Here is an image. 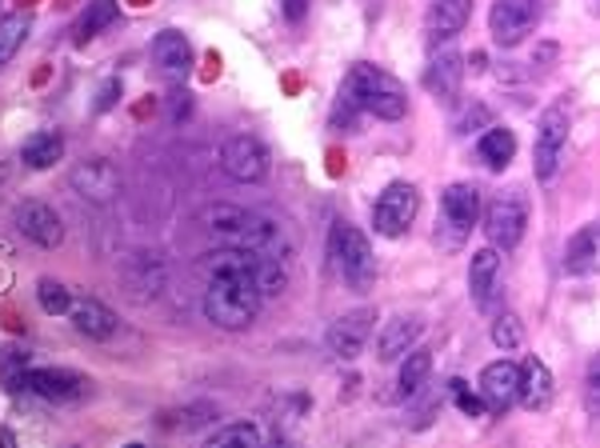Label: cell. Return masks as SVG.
Listing matches in <instances>:
<instances>
[{
	"mask_svg": "<svg viewBox=\"0 0 600 448\" xmlns=\"http://www.w3.org/2000/svg\"><path fill=\"white\" fill-rule=\"evenodd\" d=\"M212 233H221L229 240V249H245L257 257H272V261H289L293 257V237L281 221H272L265 212L236 209V204H212L205 212Z\"/></svg>",
	"mask_w": 600,
	"mask_h": 448,
	"instance_id": "cell-1",
	"label": "cell"
},
{
	"mask_svg": "<svg viewBox=\"0 0 600 448\" xmlns=\"http://www.w3.org/2000/svg\"><path fill=\"white\" fill-rule=\"evenodd\" d=\"M341 92L356 100L360 112H372L380 121H401L408 112V92L405 85L396 80L392 73L377 69V64H353L348 76H344Z\"/></svg>",
	"mask_w": 600,
	"mask_h": 448,
	"instance_id": "cell-2",
	"label": "cell"
},
{
	"mask_svg": "<svg viewBox=\"0 0 600 448\" xmlns=\"http://www.w3.org/2000/svg\"><path fill=\"white\" fill-rule=\"evenodd\" d=\"M200 309L217 328L224 333H241L248 324L257 321L260 312V293L245 281H229V276H209V288H205V300Z\"/></svg>",
	"mask_w": 600,
	"mask_h": 448,
	"instance_id": "cell-3",
	"label": "cell"
},
{
	"mask_svg": "<svg viewBox=\"0 0 600 448\" xmlns=\"http://www.w3.org/2000/svg\"><path fill=\"white\" fill-rule=\"evenodd\" d=\"M329 252L332 261H336V269H341L344 285L353 288V293H368L372 288V281H377V257H372V245H368V237L360 228L341 221L332 224Z\"/></svg>",
	"mask_w": 600,
	"mask_h": 448,
	"instance_id": "cell-4",
	"label": "cell"
},
{
	"mask_svg": "<svg viewBox=\"0 0 600 448\" xmlns=\"http://www.w3.org/2000/svg\"><path fill=\"white\" fill-rule=\"evenodd\" d=\"M485 212V237H489V249H501V252H513L521 240H525V228H528V204L525 197L509 188L501 197L489 200Z\"/></svg>",
	"mask_w": 600,
	"mask_h": 448,
	"instance_id": "cell-5",
	"label": "cell"
},
{
	"mask_svg": "<svg viewBox=\"0 0 600 448\" xmlns=\"http://www.w3.org/2000/svg\"><path fill=\"white\" fill-rule=\"evenodd\" d=\"M13 393H28V397L45 400V405H73L88 393V381L69 369H25L9 381Z\"/></svg>",
	"mask_w": 600,
	"mask_h": 448,
	"instance_id": "cell-6",
	"label": "cell"
},
{
	"mask_svg": "<svg viewBox=\"0 0 600 448\" xmlns=\"http://www.w3.org/2000/svg\"><path fill=\"white\" fill-rule=\"evenodd\" d=\"M420 212V192L417 185H408V181H392L384 192L377 197V204H372V228H377L380 237H405L408 224L417 221Z\"/></svg>",
	"mask_w": 600,
	"mask_h": 448,
	"instance_id": "cell-7",
	"label": "cell"
},
{
	"mask_svg": "<svg viewBox=\"0 0 600 448\" xmlns=\"http://www.w3.org/2000/svg\"><path fill=\"white\" fill-rule=\"evenodd\" d=\"M564 140H568V112H564V104H549L537 121V149H532L537 181H552L561 173Z\"/></svg>",
	"mask_w": 600,
	"mask_h": 448,
	"instance_id": "cell-8",
	"label": "cell"
},
{
	"mask_svg": "<svg viewBox=\"0 0 600 448\" xmlns=\"http://www.w3.org/2000/svg\"><path fill=\"white\" fill-rule=\"evenodd\" d=\"M540 25V0H497L489 13V33L501 49H516Z\"/></svg>",
	"mask_w": 600,
	"mask_h": 448,
	"instance_id": "cell-9",
	"label": "cell"
},
{
	"mask_svg": "<svg viewBox=\"0 0 600 448\" xmlns=\"http://www.w3.org/2000/svg\"><path fill=\"white\" fill-rule=\"evenodd\" d=\"M221 169L236 185H257V181L269 176V149L257 137H248V133L229 137L221 149Z\"/></svg>",
	"mask_w": 600,
	"mask_h": 448,
	"instance_id": "cell-10",
	"label": "cell"
},
{
	"mask_svg": "<svg viewBox=\"0 0 600 448\" xmlns=\"http://www.w3.org/2000/svg\"><path fill=\"white\" fill-rule=\"evenodd\" d=\"M372 309H356V312H344L336 321L329 324V333H325V345L336 361H356L365 345L372 340Z\"/></svg>",
	"mask_w": 600,
	"mask_h": 448,
	"instance_id": "cell-11",
	"label": "cell"
},
{
	"mask_svg": "<svg viewBox=\"0 0 600 448\" xmlns=\"http://www.w3.org/2000/svg\"><path fill=\"white\" fill-rule=\"evenodd\" d=\"M69 185H73L76 197L93 200V204H112V200L121 197V173H117V164L105 161V157H93V161L76 164L73 173H69Z\"/></svg>",
	"mask_w": 600,
	"mask_h": 448,
	"instance_id": "cell-12",
	"label": "cell"
},
{
	"mask_svg": "<svg viewBox=\"0 0 600 448\" xmlns=\"http://www.w3.org/2000/svg\"><path fill=\"white\" fill-rule=\"evenodd\" d=\"M16 228L21 237H28L37 249H57L64 240V224H61V212L45 204V200H25L16 209Z\"/></svg>",
	"mask_w": 600,
	"mask_h": 448,
	"instance_id": "cell-13",
	"label": "cell"
},
{
	"mask_svg": "<svg viewBox=\"0 0 600 448\" xmlns=\"http://www.w3.org/2000/svg\"><path fill=\"white\" fill-rule=\"evenodd\" d=\"M516 373H521V381H516V400H521L528 412L549 409L552 397H556V381H552L549 364L540 361V357H525V361L516 364Z\"/></svg>",
	"mask_w": 600,
	"mask_h": 448,
	"instance_id": "cell-14",
	"label": "cell"
},
{
	"mask_svg": "<svg viewBox=\"0 0 600 448\" xmlns=\"http://www.w3.org/2000/svg\"><path fill=\"white\" fill-rule=\"evenodd\" d=\"M516 381H521V373H516L513 361H492L480 369V381H477V393L480 400H485V409L489 412H504L516 405Z\"/></svg>",
	"mask_w": 600,
	"mask_h": 448,
	"instance_id": "cell-15",
	"label": "cell"
},
{
	"mask_svg": "<svg viewBox=\"0 0 600 448\" xmlns=\"http://www.w3.org/2000/svg\"><path fill=\"white\" fill-rule=\"evenodd\" d=\"M420 333H425L420 316H392V321H384V328L377 333V361L380 364L401 361L408 349H417Z\"/></svg>",
	"mask_w": 600,
	"mask_h": 448,
	"instance_id": "cell-16",
	"label": "cell"
},
{
	"mask_svg": "<svg viewBox=\"0 0 600 448\" xmlns=\"http://www.w3.org/2000/svg\"><path fill=\"white\" fill-rule=\"evenodd\" d=\"M152 64H157L169 80L188 76V69H193V45H188V37L176 33V28L157 33V40H152Z\"/></svg>",
	"mask_w": 600,
	"mask_h": 448,
	"instance_id": "cell-17",
	"label": "cell"
},
{
	"mask_svg": "<svg viewBox=\"0 0 600 448\" xmlns=\"http://www.w3.org/2000/svg\"><path fill=\"white\" fill-rule=\"evenodd\" d=\"M69 321H73L76 333L88 336V340H112V336H117V328H121L117 312H112L109 304L93 300V297L73 300V309H69Z\"/></svg>",
	"mask_w": 600,
	"mask_h": 448,
	"instance_id": "cell-18",
	"label": "cell"
},
{
	"mask_svg": "<svg viewBox=\"0 0 600 448\" xmlns=\"http://www.w3.org/2000/svg\"><path fill=\"white\" fill-rule=\"evenodd\" d=\"M461 80H465V57H461L456 49L437 52V57L429 61V69H425V88L441 100H453Z\"/></svg>",
	"mask_w": 600,
	"mask_h": 448,
	"instance_id": "cell-19",
	"label": "cell"
},
{
	"mask_svg": "<svg viewBox=\"0 0 600 448\" xmlns=\"http://www.w3.org/2000/svg\"><path fill=\"white\" fill-rule=\"evenodd\" d=\"M473 21V0H432V9H429V37L432 45L437 40H453L461 28Z\"/></svg>",
	"mask_w": 600,
	"mask_h": 448,
	"instance_id": "cell-20",
	"label": "cell"
},
{
	"mask_svg": "<svg viewBox=\"0 0 600 448\" xmlns=\"http://www.w3.org/2000/svg\"><path fill=\"white\" fill-rule=\"evenodd\" d=\"M597 257H600V228L597 224H580L564 249V273L573 276H588L597 269Z\"/></svg>",
	"mask_w": 600,
	"mask_h": 448,
	"instance_id": "cell-21",
	"label": "cell"
},
{
	"mask_svg": "<svg viewBox=\"0 0 600 448\" xmlns=\"http://www.w3.org/2000/svg\"><path fill=\"white\" fill-rule=\"evenodd\" d=\"M497 285H501V252L497 249L473 252V261H468V288H473V300H477L480 309L489 304Z\"/></svg>",
	"mask_w": 600,
	"mask_h": 448,
	"instance_id": "cell-22",
	"label": "cell"
},
{
	"mask_svg": "<svg viewBox=\"0 0 600 448\" xmlns=\"http://www.w3.org/2000/svg\"><path fill=\"white\" fill-rule=\"evenodd\" d=\"M441 209H444V216H449V224H453V228L468 233V228L480 221V192H477V185H449V188H444V197H441Z\"/></svg>",
	"mask_w": 600,
	"mask_h": 448,
	"instance_id": "cell-23",
	"label": "cell"
},
{
	"mask_svg": "<svg viewBox=\"0 0 600 448\" xmlns=\"http://www.w3.org/2000/svg\"><path fill=\"white\" fill-rule=\"evenodd\" d=\"M477 152H480V161L489 164V169H509L516 157V137H513V128H504V125H489L485 128V137L477 140Z\"/></svg>",
	"mask_w": 600,
	"mask_h": 448,
	"instance_id": "cell-24",
	"label": "cell"
},
{
	"mask_svg": "<svg viewBox=\"0 0 600 448\" xmlns=\"http://www.w3.org/2000/svg\"><path fill=\"white\" fill-rule=\"evenodd\" d=\"M429 373H432V357L425 349H408L401 357V376H396V393L405 400L420 397L425 385H429Z\"/></svg>",
	"mask_w": 600,
	"mask_h": 448,
	"instance_id": "cell-25",
	"label": "cell"
},
{
	"mask_svg": "<svg viewBox=\"0 0 600 448\" xmlns=\"http://www.w3.org/2000/svg\"><path fill=\"white\" fill-rule=\"evenodd\" d=\"M64 157V137L61 133H33V137L21 145V161L28 164V169H52V164Z\"/></svg>",
	"mask_w": 600,
	"mask_h": 448,
	"instance_id": "cell-26",
	"label": "cell"
},
{
	"mask_svg": "<svg viewBox=\"0 0 600 448\" xmlns=\"http://www.w3.org/2000/svg\"><path fill=\"white\" fill-rule=\"evenodd\" d=\"M28 33H33V13L0 16V69H4V64L21 52V45L28 40Z\"/></svg>",
	"mask_w": 600,
	"mask_h": 448,
	"instance_id": "cell-27",
	"label": "cell"
},
{
	"mask_svg": "<svg viewBox=\"0 0 600 448\" xmlns=\"http://www.w3.org/2000/svg\"><path fill=\"white\" fill-rule=\"evenodd\" d=\"M112 21H117V0H88V9L81 13V21H76V40L85 45V40H93L97 33H105Z\"/></svg>",
	"mask_w": 600,
	"mask_h": 448,
	"instance_id": "cell-28",
	"label": "cell"
},
{
	"mask_svg": "<svg viewBox=\"0 0 600 448\" xmlns=\"http://www.w3.org/2000/svg\"><path fill=\"white\" fill-rule=\"evenodd\" d=\"M492 345L501 352H513L525 345V324H521L516 312H501V316L492 321Z\"/></svg>",
	"mask_w": 600,
	"mask_h": 448,
	"instance_id": "cell-29",
	"label": "cell"
},
{
	"mask_svg": "<svg viewBox=\"0 0 600 448\" xmlns=\"http://www.w3.org/2000/svg\"><path fill=\"white\" fill-rule=\"evenodd\" d=\"M205 448H260V433L257 424H224Z\"/></svg>",
	"mask_w": 600,
	"mask_h": 448,
	"instance_id": "cell-30",
	"label": "cell"
},
{
	"mask_svg": "<svg viewBox=\"0 0 600 448\" xmlns=\"http://www.w3.org/2000/svg\"><path fill=\"white\" fill-rule=\"evenodd\" d=\"M37 300H40V309L52 312V316H69V309H73L69 288H64L61 281H52V276H45L37 285Z\"/></svg>",
	"mask_w": 600,
	"mask_h": 448,
	"instance_id": "cell-31",
	"label": "cell"
},
{
	"mask_svg": "<svg viewBox=\"0 0 600 448\" xmlns=\"http://www.w3.org/2000/svg\"><path fill=\"white\" fill-rule=\"evenodd\" d=\"M449 393H453L456 409L465 412V416H489V409H485V400H480V393H468L465 381H453V385H449Z\"/></svg>",
	"mask_w": 600,
	"mask_h": 448,
	"instance_id": "cell-32",
	"label": "cell"
},
{
	"mask_svg": "<svg viewBox=\"0 0 600 448\" xmlns=\"http://www.w3.org/2000/svg\"><path fill=\"white\" fill-rule=\"evenodd\" d=\"M356 121H360V109H356V100L348 97V92H341V97H336V104H332V125L344 128V133H353Z\"/></svg>",
	"mask_w": 600,
	"mask_h": 448,
	"instance_id": "cell-33",
	"label": "cell"
},
{
	"mask_svg": "<svg viewBox=\"0 0 600 448\" xmlns=\"http://www.w3.org/2000/svg\"><path fill=\"white\" fill-rule=\"evenodd\" d=\"M117 100H121V80H117V76H109V80L97 88V112H109Z\"/></svg>",
	"mask_w": 600,
	"mask_h": 448,
	"instance_id": "cell-34",
	"label": "cell"
},
{
	"mask_svg": "<svg viewBox=\"0 0 600 448\" xmlns=\"http://www.w3.org/2000/svg\"><path fill=\"white\" fill-rule=\"evenodd\" d=\"M600 409V364L588 369V412Z\"/></svg>",
	"mask_w": 600,
	"mask_h": 448,
	"instance_id": "cell-35",
	"label": "cell"
},
{
	"mask_svg": "<svg viewBox=\"0 0 600 448\" xmlns=\"http://www.w3.org/2000/svg\"><path fill=\"white\" fill-rule=\"evenodd\" d=\"M305 13H308V0H284V16H289V21H305Z\"/></svg>",
	"mask_w": 600,
	"mask_h": 448,
	"instance_id": "cell-36",
	"label": "cell"
},
{
	"mask_svg": "<svg viewBox=\"0 0 600 448\" xmlns=\"http://www.w3.org/2000/svg\"><path fill=\"white\" fill-rule=\"evenodd\" d=\"M0 448H16V436H13V428H4V424H0Z\"/></svg>",
	"mask_w": 600,
	"mask_h": 448,
	"instance_id": "cell-37",
	"label": "cell"
},
{
	"mask_svg": "<svg viewBox=\"0 0 600 448\" xmlns=\"http://www.w3.org/2000/svg\"><path fill=\"white\" fill-rule=\"evenodd\" d=\"M260 448H265V445H260ZM269 448H293V445H289V440H272Z\"/></svg>",
	"mask_w": 600,
	"mask_h": 448,
	"instance_id": "cell-38",
	"label": "cell"
},
{
	"mask_svg": "<svg viewBox=\"0 0 600 448\" xmlns=\"http://www.w3.org/2000/svg\"><path fill=\"white\" fill-rule=\"evenodd\" d=\"M124 448H145V445H124Z\"/></svg>",
	"mask_w": 600,
	"mask_h": 448,
	"instance_id": "cell-39",
	"label": "cell"
}]
</instances>
